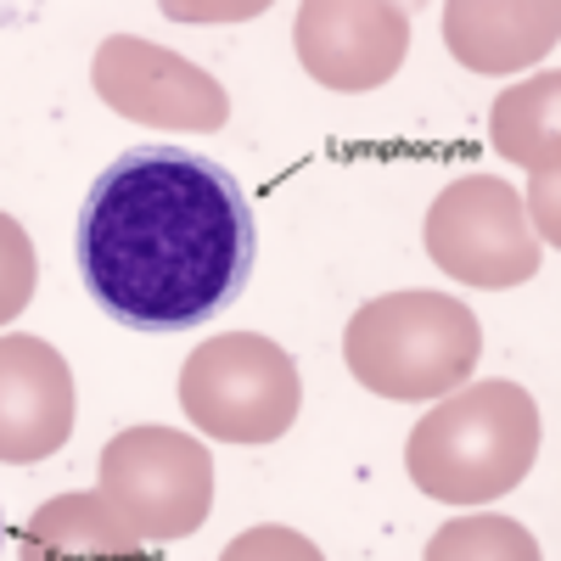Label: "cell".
Returning a JSON list of instances; mask_svg holds the SVG:
<instances>
[{
  "label": "cell",
  "instance_id": "5b68a950",
  "mask_svg": "<svg viewBox=\"0 0 561 561\" xmlns=\"http://www.w3.org/2000/svg\"><path fill=\"white\" fill-rule=\"evenodd\" d=\"M96 494L147 545L185 539L214 511V460L192 433L124 427L102 449V489Z\"/></svg>",
  "mask_w": 561,
  "mask_h": 561
},
{
  "label": "cell",
  "instance_id": "8fae6325",
  "mask_svg": "<svg viewBox=\"0 0 561 561\" xmlns=\"http://www.w3.org/2000/svg\"><path fill=\"white\" fill-rule=\"evenodd\" d=\"M18 545H23V561H158L152 545L96 489L45 500L23 523Z\"/></svg>",
  "mask_w": 561,
  "mask_h": 561
},
{
  "label": "cell",
  "instance_id": "6da1fadb",
  "mask_svg": "<svg viewBox=\"0 0 561 561\" xmlns=\"http://www.w3.org/2000/svg\"><path fill=\"white\" fill-rule=\"evenodd\" d=\"M73 253L102 314L129 332H192L242 298L259 225L225 163L129 147L90 185Z\"/></svg>",
  "mask_w": 561,
  "mask_h": 561
},
{
  "label": "cell",
  "instance_id": "7c38bea8",
  "mask_svg": "<svg viewBox=\"0 0 561 561\" xmlns=\"http://www.w3.org/2000/svg\"><path fill=\"white\" fill-rule=\"evenodd\" d=\"M556 96H561L556 73H534L505 90L489 113V140L500 147V158L534 174H556Z\"/></svg>",
  "mask_w": 561,
  "mask_h": 561
},
{
  "label": "cell",
  "instance_id": "ba28073f",
  "mask_svg": "<svg viewBox=\"0 0 561 561\" xmlns=\"http://www.w3.org/2000/svg\"><path fill=\"white\" fill-rule=\"evenodd\" d=\"M293 51L325 90H377L410 51V12L382 0H309L293 23Z\"/></svg>",
  "mask_w": 561,
  "mask_h": 561
},
{
  "label": "cell",
  "instance_id": "277c9868",
  "mask_svg": "<svg viewBox=\"0 0 561 561\" xmlns=\"http://www.w3.org/2000/svg\"><path fill=\"white\" fill-rule=\"evenodd\" d=\"M298 365L259 332H225L180 365V410L219 444H275L298 421Z\"/></svg>",
  "mask_w": 561,
  "mask_h": 561
},
{
  "label": "cell",
  "instance_id": "4fadbf2b",
  "mask_svg": "<svg viewBox=\"0 0 561 561\" xmlns=\"http://www.w3.org/2000/svg\"><path fill=\"white\" fill-rule=\"evenodd\" d=\"M427 561H539V545L511 517H455L427 539Z\"/></svg>",
  "mask_w": 561,
  "mask_h": 561
},
{
  "label": "cell",
  "instance_id": "5bb4252c",
  "mask_svg": "<svg viewBox=\"0 0 561 561\" xmlns=\"http://www.w3.org/2000/svg\"><path fill=\"white\" fill-rule=\"evenodd\" d=\"M34 280H39V264H34L28 230L12 214H0V325H12L28 309Z\"/></svg>",
  "mask_w": 561,
  "mask_h": 561
},
{
  "label": "cell",
  "instance_id": "9c48e42d",
  "mask_svg": "<svg viewBox=\"0 0 561 561\" xmlns=\"http://www.w3.org/2000/svg\"><path fill=\"white\" fill-rule=\"evenodd\" d=\"M73 438V370L28 332L0 337V460L34 466Z\"/></svg>",
  "mask_w": 561,
  "mask_h": 561
},
{
  "label": "cell",
  "instance_id": "9a60e30c",
  "mask_svg": "<svg viewBox=\"0 0 561 561\" xmlns=\"http://www.w3.org/2000/svg\"><path fill=\"white\" fill-rule=\"evenodd\" d=\"M219 561H325V556H320V545L304 539L298 528L270 523V528H248V534H237V539L225 545Z\"/></svg>",
  "mask_w": 561,
  "mask_h": 561
},
{
  "label": "cell",
  "instance_id": "7a4b0ae2",
  "mask_svg": "<svg viewBox=\"0 0 561 561\" xmlns=\"http://www.w3.org/2000/svg\"><path fill=\"white\" fill-rule=\"evenodd\" d=\"M539 460V404L523 382H466L410 427L404 466L444 505H489Z\"/></svg>",
  "mask_w": 561,
  "mask_h": 561
},
{
  "label": "cell",
  "instance_id": "52a82bcc",
  "mask_svg": "<svg viewBox=\"0 0 561 561\" xmlns=\"http://www.w3.org/2000/svg\"><path fill=\"white\" fill-rule=\"evenodd\" d=\"M90 84H96V96L113 113L158 124V129L214 135L230 118V96L214 73H203L197 62H185L169 45H152L140 34L102 39L96 62H90Z\"/></svg>",
  "mask_w": 561,
  "mask_h": 561
},
{
  "label": "cell",
  "instance_id": "3957f363",
  "mask_svg": "<svg viewBox=\"0 0 561 561\" xmlns=\"http://www.w3.org/2000/svg\"><path fill=\"white\" fill-rule=\"evenodd\" d=\"M348 377L377 399H438L472 382L483 359V325L449 293L370 298L343 332Z\"/></svg>",
  "mask_w": 561,
  "mask_h": 561
},
{
  "label": "cell",
  "instance_id": "30bf717a",
  "mask_svg": "<svg viewBox=\"0 0 561 561\" xmlns=\"http://www.w3.org/2000/svg\"><path fill=\"white\" fill-rule=\"evenodd\" d=\"M561 12L550 0H517V7H494V0H455L444 7V45L460 68L472 73H517L550 57Z\"/></svg>",
  "mask_w": 561,
  "mask_h": 561
},
{
  "label": "cell",
  "instance_id": "8992f818",
  "mask_svg": "<svg viewBox=\"0 0 561 561\" xmlns=\"http://www.w3.org/2000/svg\"><path fill=\"white\" fill-rule=\"evenodd\" d=\"M427 259L466 287H523L539 270V237L528 230V203L500 174L449 180L421 225Z\"/></svg>",
  "mask_w": 561,
  "mask_h": 561
}]
</instances>
